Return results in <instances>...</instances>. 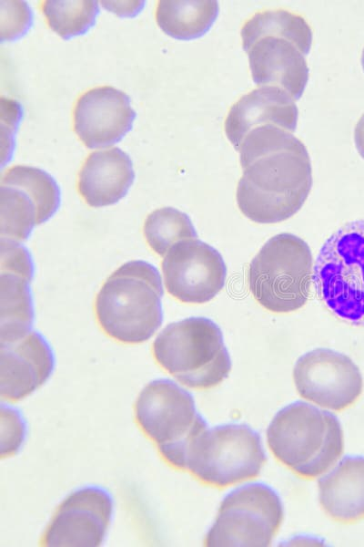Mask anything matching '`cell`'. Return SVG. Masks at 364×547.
Segmentation results:
<instances>
[{"instance_id":"10","label":"cell","mask_w":364,"mask_h":547,"mask_svg":"<svg viewBox=\"0 0 364 547\" xmlns=\"http://www.w3.org/2000/svg\"><path fill=\"white\" fill-rule=\"evenodd\" d=\"M283 517L281 499L273 488L263 482L247 483L224 497L205 545L267 547Z\"/></svg>"},{"instance_id":"23","label":"cell","mask_w":364,"mask_h":547,"mask_svg":"<svg viewBox=\"0 0 364 547\" xmlns=\"http://www.w3.org/2000/svg\"><path fill=\"white\" fill-rule=\"evenodd\" d=\"M43 13L49 27L67 40L95 26L99 5L94 0H48L43 4Z\"/></svg>"},{"instance_id":"2","label":"cell","mask_w":364,"mask_h":547,"mask_svg":"<svg viewBox=\"0 0 364 547\" xmlns=\"http://www.w3.org/2000/svg\"><path fill=\"white\" fill-rule=\"evenodd\" d=\"M241 38L253 81L279 87L298 100L308 79L306 56L313 38L307 21L286 10L258 13L243 26Z\"/></svg>"},{"instance_id":"21","label":"cell","mask_w":364,"mask_h":547,"mask_svg":"<svg viewBox=\"0 0 364 547\" xmlns=\"http://www.w3.org/2000/svg\"><path fill=\"white\" fill-rule=\"evenodd\" d=\"M218 3L215 0H161L156 20L161 30L178 40L203 36L217 18Z\"/></svg>"},{"instance_id":"3","label":"cell","mask_w":364,"mask_h":547,"mask_svg":"<svg viewBox=\"0 0 364 547\" xmlns=\"http://www.w3.org/2000/svg\"><path fill=\"white\" fill-rule=\"evenodd\" d=\"M164 289L158 270L151 263L130 261L104 283L96 299L101 328L127 344L148 340L163 322Z\"/></svg>"},{"instance_id":"22","label":"cell","mask_w":364,"mask_h":547,"mask_svg":"<svg viewBox=\"0 0 364 547\" xmlns=\"http://www.w3.org/2000/svg\"><path fill=\"white\" fill-rule=\"evenodd\" d=\"M143 230L149 247L160 256L166 255L180 241L197 238L188 215L173 207L152 212L146 219Z\"/></svg>"},{"instance_id":"4","label":"cell","mask_w":364,"mask_h":547,"mask_svg":"<svg viewBox=\"0 0 364 547\" xmlns=\"http://www.w3.org/2000/svg\"><path fill=\"white\" fill-rule=\"evenodd\" d=\"M267 439L278 459L308 478L328 470L343 451V431L338 418L301 400L274 416Z\"/></svg>"},{"instance_id":"20","label":"cell","mask_w":364,"mask_h":547,"mask_svg":"<svg viewBox=\"0 0 364 547\" xmlns=\"http://www.w3.org/2000/svg\"><path fill=\"white\" fill-rule=\"evenodd\" d=\"M318 483L320 504L333 519L348 522L364 518V457L345 456Z\"/></svg>"},{"instance_id":"25","label":"cell","mask_w":364,"mask_h":547,"mask_svg":"<svg viewBox=\"0 0 364 547\" xmlns=\"http://www.w3.org/2000/svg\"><path fill=\"white\" fill-rule=\"evenodd\" d=\"M27 425L21 411L10 405H1V456L15 454L23 446Z\"/></svg>"},{"instance_id":"1","label":"cell","mask_w":364,"mask_h":547,"mask_svg":"<svg viewBox=\"0 0 364 547\" xmlns=\"http://www.w3.org/2000/svg\"><path fill=\"white\" fill-rule=\"evenodd\" d=\"M238 151L243 169L237 188L240 212L258 223L283 222L298 212L312 187L306 146L274 124L251 129Z\"/></svg>"},{"instance_id":"13","label":"cell","mask_w":364,"mask_h":547,"mask_svg":"<svg viewBox=\"0 0 364 547\" xmlns=\"http://www.w3.org/2000/svg\"><path fill=\"white\" fill-rule=\"evenodd\" d=\"M162 273L172 296L183 303L203 304L224 287L227 267L217 250L197 238L173 245L163 259Z\"/></svg>"},{"instance_id":"8","label":"cell","mask_w":364,"mask_h":547,"mask_svg":"<svg viewBox=\"0 0 364 547\" xmlns=\"http://www.w3.org/2000/svg\"><path fill=\"white\" fill-rule=\"evenodd\" d=\"M312 267V253L305 241L291 233L277 234L261 247L249 264V290L271 312L298 310L308 300Z\"/></svg>"},{"instance_id":"12","label":"cell","mask_w":364,"mask_h":547,"mask_svg":"<svg viewBox=\"0 0 364 547\" xmlns=\"http://www.w3.org/2000/svg\"><path fill=\"white\" fill-rule=\"evenodd\" d=\"M115 501L104 487L89 485L72 491L59 505L47 526L45 546H100L114 516Z\"/></svg>"},{"instance_id":"9","label":"cell","mask_w":364,"mask_h":547,"mask_svg":"<svg viewBox=\"0 0 364 547\" xmlns=\"http://www.w3.org/2000/svg\"><path fill=\"white\" fill-rule=\"evenodd\" d=\"M266 460L258 432L228 423L207 428L194 441L185 470L205 483L225 487L258 476Z\"/></svg>"},{"instance_id":"18","label":"cell","mask_w":364,"mask_h":547,"mask_svg":"<svg viewBox=\"0 0 364 547\" xmlns=\"http://www.w3.org/2000/svg\"><path fill=\"white\" fill-rule=\"evenodd\" d=\"M298 118V107L288 92L276 86H262L244 95L230 108L225 132L238 150L251 129L274 124L292 133L296 130Z\"/></svg>"},{"instance_id":"7","label":"cell","mask_w":364,"mask_h":547,"mask_svg":"<svg viewBox=\"0 0 364 547\" xmlns=\"http://www.w3.org/2000/svg\"><path fill=\"white\" fill-rule=\"evenodd\" d=\"M135 414L163 458L178 469L185 470L190 447L208 428L192 394L168 378L152 380L142 389Z\"/></svg>"},{"instance_id":"6","label":"cell","mask_w":364,"mask_h":547,"mask_svg":"<svg viewBox=\"0 0 364 547\" xmlns=\"http://www.w3.org/2000/svg\"><path fill=\"white\" fill-rule=\"evenodd\" d=\"M312 281L318 296L336 316L364 326V219L347 222L326 240Z\"/></svg>"},{"instance_id":"27","label":"cell","mask_w":364,"mask_h":547,"mask_svg":"<svg viewBox=\"0 0 364 547\" xmlns=\"http://www.w3.org/2000/svg\"><path fill=\"white\" fill-rule=\"evenodd\" d=\"M354 141L358 152L364 159V114L360 117L355 127Z\"/></svg>"},{"instance_id":"28","label":"cell","mask_w":364,"mask_h":547,"mask_svg":"<svg viewBox=\"0 0 364 547\" xmlns=\"http://www.w3.org/2000/svg\"><path fill=\"white\" fill-rule=\"evenodd\" d=\"M361 65H362V67L364 70V48H363L362 55H361Z\"/></svg>"},{"instance_id":"24","label":"cell","mask_w":364,"mask_h":547,"mask_svg":"<svg viewBox=\"0 0 364 547\" xmlns=\"http://www.w3.org/2000/svg\"><path fill=\"white\" fill-rule=\"evenodd\" d=\"M34 15L25 1H1V41L24 36L33 25Z\"/></svg>"},{"instance_id":"16","label":"cell","mask_w":364,"mask_h":547,"mask_svg":"<svg viewBox=\"0 0 364 547\" xmlns=\"http://www.w3.org/2000/svg\"><path fill=\"white\" fill-rule=\"evenodd\" d=\"M136 117L128 95L113 87L91 88L76 101L74 129L89 149L119 142L133 127Z\"/></svg>"},{"instance_id":"19","label":"cell","mask_w":364,"mask_h":547,"mask_svg":"<svg viewBox=\"0 0 364 547\" xmlns=\"http://www.w3.org/2000/svg\"><path fill=\"white\" fill-rule=\"evenodd\" d=\"M135 180L133 162L119 148L92 152L78 175V191L91 207L118 202Z\"/></svg>"},{"instance_id":"26","label":"cell","mask_w":364,"mask_h":547,"mask_svg":"<svg viewBox=\"0 0 364 547\" xmlns=\"http://www.w3.org/2000/svg\"><path fill=\"white\" fill-rule=\"evenodd\" d=\"M103 6L120 16H134L141 11L145 1L129 2V4H119V2L103 1Z\"/></svg>"},{"instance_id":"15","label":"cell","mask_w":364,"mask_h":547,"mask_svg":"<svg viewBox=\"0 0 364 547\" xmlns=\"http://www.w3.org/2000/svg\"><path fill=\"white\" fill-rule=\"evenodd\" d=\"M1 343L18 340L33 329L35 305L31 282L35 263L21 243L1 239Z\"/></svg>"},{"instance_id":"5","label":"cell","mask_w":364,"mask_h":547,"mask_svg":"<svg viewBox=\"0 0 364 547\" xmlns=\"http://www.w3.org/2000/svg\"><path fill=\"white\" fill-rule=\"evenodd\" d=\"M153 352L166 371L191 388L218 385L232 367L221 329L202 316L167 325L156 337Z\"/></svg>"},{"instance_id":"14","label":"cell","mask_w":364,"mask_h":547,"mask_svg":"<svg viewBox=\"0 0 364 547\" xmlns=\"http://www.w3.org/2000/svg\"><path fill=\"white\" fill-rule=\"evenodd\" d=\"M293 377L298 394L321 407L341 410L362 392L363 381L356 364L346 355L316 348L296 362Z\"/></svg>"},{"instance_id":"11","label":"cell","mask_w":364,"mask_h":547,"mask_svg":"<svg viewBox=\"0 0 364 547\" xmlns=\"http://www.w3.org/2000/svg\"><path fill=\"white\" fill-rule=\"evenodd\" d=\"M60 204V188L49 173L26 165L10 168L0 184L1 239L26 241Z\"/></svg>"},{"instance_id":"17","label":"cell","mask_w":364,"mask_h":547,"mask_svg":"<svg viewBox=\"0 0 364 547\" xmlns=\"http://www.w3.org/2000/svg\"><path fill=\"white\" fill-rule=\"evenodd\" d=\"M55 367L54 351L36 330L18 340L1 343V397L11 400L25 397L49 379Z\"/></svg>"}]
</instances>
